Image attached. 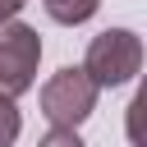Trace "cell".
<instances>
[{"label": "cell", "instance_id": "3", "mask_svg": "<svg viewBox=\"0 0 147 147\" xmlns=\"http://www.w3.org/2000/svg\"><path fill=\"white\" fill-rule=\"evenodd\" d=\"M37 64H41V37L37 28L5 18L0 23V92L5 96H23L37 83Z\"/></svg>", "mask_w": 147, "mask_h": 147}, {"label": "cell", "instance_id": "6", "mask_svg": "<svg viewBox=\"0 0 147 147\" xmlns=\"http://www.w3.org/2000/svg\"><path fill=\"white\" fill-rule=\"evenodd\" d=\"M46 147H78V129H69V124H51Z\"/></svg>", "mask_w": 147, "mask_h": 147}, {"label": "cell", "instance_id": "4", "mask_svg": "<svg viewBox=\"0 0 147 147\" xmlns=\"http://www.w3.org/2000/svg\"><path fill=\"white\" fill-rule=\"evenodd\" d=\"M41 5H46V14H51L55 23H64V28L87 23V18L101 9V0H41Z\"/></svg>", "mask_w": 147, "mask_h": 147}, {"label": "cell", "instance_id": "1", "mask_svg": "<svg viewBox=\"0 0 147 147\" xmlns=\"http://www.w3.org/2000/svg\"><path fill=\"white\" fill-rule=\"evenodd\" d=\"M87 78L96 87H124L133 83V74L142 69V41L129 28H106L87 41V60H83Z\"/></svg>", "mask_w": 147, "mask_h": 147}, {"label": "cell", "instance_id": "7", "mask_svg": "<svg viewBox=\"0 0 147 147\" xmlns=\"http://www.w3.org/2000/svg\"><path fill=\"white\" fill-rule=\"evenodd\" d=\"M23 5H28V0H0V23H5V18H18Z\"/></svg>", "mask_w": 147, "mask_h": 147}, {"label": "cell", "instance_id": "2", "mask_svg": "<svg viewBox=\"0 0 147 147\" xmlns=\"http://www.w3.org/2000/svg\"><path fill=\"white\" fill-rule=\"evenodd\" d=\"M96 92H101V87L87 78L83 64H64V69L51 74L46 87H41V115H46L51 124H69V129H78V124L96 110Z\"/></svg>", "mask_w": 147, "mask_h": 147}, {"label": "cell", "instance_id": "5", "mask_svg": "<svg viewBox=\"0 0 147 147\" xmlns=\"http://www.w3.org/2000/svg\"><path fill=\"white\" fill-rule=\"evenodd\" d=\"M18 129H23L18 106H14V96H5V92H0V147H9V142L18 138Z\"/></svg>", "mask_w": 147, "mask_h": 147}]
</instances>
